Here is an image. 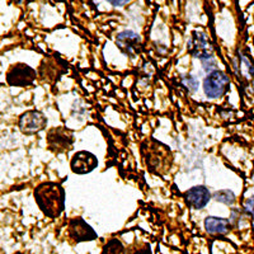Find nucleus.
Masks as SVG:
<instances>
[{"label": "nucleus", "instance_id": "f257e3e1", "mask_svg": "<svg viewBox=\"0 0 254 254\" xmlns=\"http://www.w3.org/2000/svg\"><path fill=\"white\" fill-rule=\"evenodd\" d=\"M38 207L49 217L60 216L65 205V193L61 186L52 182L42 183L35 190Z\"/></svg>", "mask_w": 254, "mask_h": 254}, {"label": "nucleus", "instance_id": "f03ea898", "mask_svg": "<svg viewBox=\"0 0 254 254\" xmlns=\"http://www.w3.org/2000/svg\"><path fill=\"white\" fill-rule=\"evenodd\" d=\"M36 70L28 66L27 64L17 63L13 64L6 71L5 80L10 87L24 88L31 85L36 80Z\"/></svg>", "mask_w": 254, "mask_h": 254}, {"label": "nucleus", "instance_id": "7ed1b4c3", "mask_svg": "<svg viewBox=\"0 0 254 254\" xmlns=\"http://www.w3.org/2000/svg\"><path fill=\"white\" fill-rule=\"evenodd\" d=\"M229 76L225 72L215 70L211 71L203 80V90L208 98H219L225 94L229 88Z\"/></svg>", "mask_w": 254, "mask_h": 254}, {"label": "nucleus", "instance_id": "20e7f679", "mask_svg": "<svg viewBox=\"0 0 254 254\" xmlns=\"http://www.w3.org/2000/svg\"><path fill=\"white\" fill-rule=\"evenodd\" d=\"M19 128L26 135H33L42 131L46 127L47 120L44 113L38 111H27L19 117Z\"/></svg>", "mask_w": 254, "mask_h": 254}, {"label": "nucleus", "instance_id": "39448f33", "mask_svg": "<svg viewBox=\"0 0 254 254\" xmlns=\"http://www.w3.org/2000/svg\"><path fill=\"white\" fill-rule=\"evenodd\" d=\"M74 139L72 133L64 127L54 128L47 135V144H49L50 150L55 153H65V151L71 149V145Z\"/></svg>", "mask_w": 254, "mask_h": 254}, {"label": "nucleus", "instance_id": "423d86ee", "mask_svg": "<svg viewBox=\"0 0 254 254\" xmlns=\"http://www.w3.org/2000/svg\"><path fill=\"white\" fill-rule=\"evenodd\" d=\"M69 237L72 240L79 242H87V240H94L97 238L95 231L93 230L92 226L88 225L81 217H75L69 221Z\"/></svg>", "mask_w": 254, "mask_h": 254}, {"label": "nucleus", "instance_id": "0eeeda50", "mask_svg": "<svg viewBox=\"0 0 254 254\" xmlns=\"http://www.w3.org/2000/svg\"><path fill=\"white\" fill-rule=\"evenodd\" d=\"M70 165H71V171L74 173L87 174L97 168L98 160L94 154L89 153V151H79L72 156Z\"/></svg>", "mask_w": 254, "mask_h": 254}, {"label": "nucleus", "instance_id": "6e6552de", "mask_svg": "<svg viewBox=\"0 0 254 254\" xmlns=\"http://www.w3.org/2000/svg\"><path fill=\"white\" fill-rule=\"evenodd\" d=\"M116 44L126 55L133 56L141 49V38L135 32L124 31L119 33V36L116 38Z\"/></svg>", "mask_w": 254, "mask_h": 254}, {"label": "nucleus", "instance_id": "1a4fd4ad", "mask_svg": "<svg viewBox=\"0 0 254 254\" xmlns=\"http://www.w3.org/2000/svg\"><path fill=\"white\" fill-rule=\"evenodd\" d=\"M211 198V193L208 188L205 186H196L192 187L185 193L186 203L194 210H201L208 203Z\"/></svg>", "mask_w": 254, "mask_h": 254}, {"label": "nucleus", "instance_id": "9d476101", "mask_svg": "<svg viewBox=\"0 0 254 254\" xmlns=\"http://www.w3.org/2000/svg\"><path fill=\"white\" fill-rule=\"evenodd\" d=\"M210 45L207 44L205 36L202 33H197L194 32L193 36H192V40H190V50H192V54H193L196 58H199L201 60H205V59L211 58V54L208 51L210 49Z\"/></svg>", "mask_w": 254, "mask_h": 254}, {"label": "nucleus", "instance_id": "9b49d317", "mask_svg": "<svg viewBox=\"0 0 254 254\" xmlns=\"http://www.w3.org/2000/svg\"><path fill=\"white\" fill-rule=\"evenodd\" d=\"M205 229L210 234H226L230 230V222L224 217L207 216L205 220Z\"/></svg>", "mask_w": 254, "mask_h": 254}, {"label": "nucleus", "instance_id": "f8f14e48", "mask_svg": "<svg viewBox=\"0 0 254 254\" xmlns=\"http://www.w3.org/2000/svg\"><path fill=\"white\" fill-rule=\"evenodd\" d=\"M214 198L215 201L217 202H221L224 205H233L235 202V194L233 190H216L214 193Z\"/></svg>", "mask_w": 254, "mask_h": 254}, {"label": "nucleus", "instance_id": "ddd939ff", "mask_svg": "<svg viewBox=\"0 0 254 254\" xmlns=\"http://www.w3.org/2000/svg\"><path fill=\"white\" fill-rule=\"evenodd\" d=\"M122 246L119 240H111L107 246L104 247L103 254H121Z\"/></svg>", "mask_w": 254, "mask_h": 254}, {"label": "nucleus", "instance_id": "4468645a", "mask_svg": "<svg viewBox=\"0 0 254 254\" xmlns=\"http://www.w3.org/2000/svg\"><path fill=\"white\" fill-rule=\"evenodd\" d=\"M244 210L247 211V214L251 215L254 219V196L247 199L246 203H244Z\"/></svg>", "mask_w": 254, "mask_h": 254}, {"label": "nucleus", "instance_id": "2eb2a0df", "mask_svg": "<svg viewBox=\"0 0 254 254\" xmlns=\"http://www.w3.org/2000/svg\"><path fill=\"white\" fill-rule=\"evenodd\" d=\"M111 3H112L113 5H121V4H125L126 1H111Z\"/></svg>", "mask_w": 254, "mask_h": 254}]
</instances>
